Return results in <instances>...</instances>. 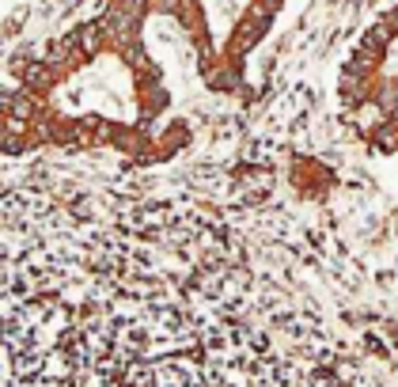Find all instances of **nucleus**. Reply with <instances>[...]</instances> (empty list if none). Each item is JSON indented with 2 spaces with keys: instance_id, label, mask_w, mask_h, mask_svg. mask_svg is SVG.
Returning <instances> with one entry per match:
<instances>
[{
  "instance_id": "obj_2",
  "label": "nucleus",
  "mask_w": 398,
  "mask_h": 387,
  "mask_svg": "<svg viewBox=\"0 0 398 387\" xmlns=\"http://www.w3.org/2000/svg\"><path fill=\"white\" fill-rule=\"evenodd\" d=\"M391 58H398V0L376 15V23L361 35L356 50L345 58V69H341V95H345L349 110H356L364 99H368V87H372V80H376V72Z\"/></svg>"
},
{
  "instance_id": "obj_1",
  "label": "nucleus",
  "mask_w": 398,
  "mask_h": 387,
  "mask_svg": "<svg viewBox=\"0 0 398 387\" xmlns=\"http://www.w3.org/2000/svg\"><path fill=\"white\" fill-rule=\"evenodd\" d=\"M281 12L284 0H148V15H164L190 35L201 69L209 72L213 64H224V76L262 42Z\"/></svg>"
}]
</instances>
